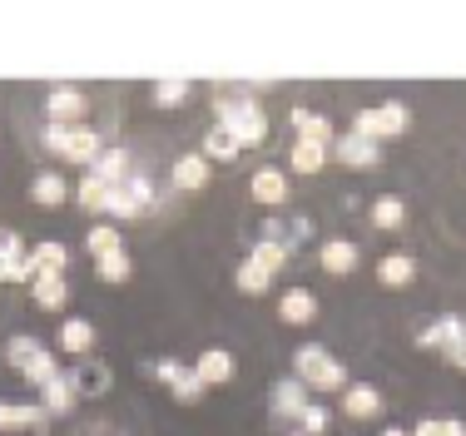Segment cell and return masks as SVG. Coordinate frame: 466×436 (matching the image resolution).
I'll return each instance as SVG.
<instances>
[{
  "instance_id": "7",
  "label": "cell",
  "mask_w": 466,
  "mask_h": 436,
  "mask_svg": "<svg viewBox=\"0 0 466 436\" xmlns=\"http://www.w3.org/2000/svg\"><path fill=\"white\" fill-rule=\"evenodd\" d=\"M85 115H90V99H85V89H75V85H50V95H46V125H55V129H80Z\"/></svg>"
},
{
  "instance_id": "10",
  "label": "cell",
  "mask_w": 466,
  "mask_h": 436,
  "mask_svg": "<svg viewBox=\"0 0 466 436\" xmlns=\"http://www.w3.org/2000/svg\"><path fill=\"white\" fill-rule=\"evenodd\" d=\"M248 194H253V204H263L268 214H283V204H288V174L279 169V164H263V169H253V178H248Z\"/></svg>"
},
{
  "instance_id": "41",
  "label": "cell",
  "mask_w": 466,
  "mask_h": 436,
  "mask_svg": "<svg viewBox=\"0 0 466 436\" xmlns=\"http://www.w3.org/2000/svg\"><path fill=\"white\" fill-rule=\"evenodd\" d=\"M441 357H447V362L457 367V372H466V338H461V342H451V348L441 352Z\"/></svg>"
},
{
  "instance_id": "42",
  "label": "cell",
  "mask_w": 466,
  "mask_h": 436,
  "mask_svg": "<svg viewBox=\"0 0 466 436\" xmlns=\"http://www.w3.org/2000/svg\"><path fill=\"white\" fill-rule=\"evenodd\" d=\"M85 436H119V431H109V427H90Z\"/></svg>"
},
{
  "instance_id": "5",
  "label": "cell",
  "mask_w": 466,
  "mask_h": 436,
  "mask_svg": "<svg viewBox=\"0 0 466 436\" xmlns=\"http://www.w3.org/2000/svg\"><path fill=\"white\" fill-rule=\"evenodd\" d=\"M149 204H154V184L135 169V174L125 178V184L109 188V208H105V218H109V223H135V218H144V208H149Z\"/></svg>"
},
{
  "instance_id": "15",
  "label": "cell",
  "mask_w": 466,
  "mask_h": 436,
  "mask_svg": "<svg viewBox=\"0 0 466 436\" xmlns=\"http://www.w3.org/2000/svg\"><path fill=\"white\" fill-rule=\"evenodd\" d=\"M30 204L46 208V214L65 208V204H70V178H65L60 169H40L35 178H30Z\"/></svg>"
},
{
  "instance_id": "44",
  "label": "cell",
  "mask_w": 466,
  "mask_h": 436,
  "mask_svg": "<svg viewBox=\"0 0 466 436\" xmlns=\"http://www.w3.org/2000/svg\"><path fill=\"white\" fill-rule=\"evenodd\" d=\"M288 436H303V431H288Z\"/></svg>"
},
{
  "instance_id": "32",
  "label": "cell",
  "mask_w": 466,
  "mask_h": 436,
  "mask_svg": "<svg viewBox=\"0 0 466 436\" xmlns=\"http://www.w3.org/2000/svg\"><path fill=\"white\" fill-rule=\"evenodd\" d=\"M95 273H99V283L119 288V283H129V278H135V259H129L125 248H115V253H105V259H95Z\"/></svg>"
},
{
  "instance_id": "22",
  "label": "cell",
  "mask_w": 466,
  "mask_h": 436,
  "mask_svg": "<svg viewBox=\"0 0 466 436\" xmlns=\"http://www.w3.org/2000/svg\"><path fill=\"white\" fill-rule=\"evenodd\" d=\"M412 278H417V259H412V253H387V259H377V283H382L387 293L412 288Z\"/></svg>"
},
{
  "instance_id": "37",
  "label": "cell",
  "mask_w": 466,
  "mask_h": 436,
  "mask_svg": "<svg viewBox=\"0 0 466 436\" xmlns=\"http://www.w3.org/2000/svg\"><path fill=\"white\" fill-rule=\"evenodd\" d=\"M188 95H194V85H188V80H159V85H154V109H179Z\"/></svg>"
},
{
  "instance_id": "8",
  "label": "cell",
  "mask_w": 466,
  "mask_h": 436,
  "mask_svg": "<svg viewBox=\"0 0 466 436\" xmlns=\"http://www.w3.org/2000/svg\"><path fill=\"white\" fill-rule=\"evenodd\" d=\"M149 372L159 377V382L174 392V401H184V407H198V401H204V392H208V387L194 377V367H184L179 357H159V362H154Z\"/></svg>"
},
{
  "instance_id": "4",
  "label": "cell",
  "mask_w": 466,
  "mask_h": 436,
  "mask_svg": "<svg viewBox=\"0 0 466 436\" xmlns=\"http://www.w3.org/2000/svg\"><path fill=\"white\" fill-rule=\"evenodd\" d=\"M40 144H46L50 154H60L65 164H90L105 154V139L90 129V125H80V129H55V125H46V134H40Z\"/></svg>"
},
{
  "instance_id": "28",
  "label": "cell",
  "mask_w": 466,
  "mask_h": 436,
  "mask_svg": "<svg viewBox=\"0 0 466 436\" xmlns=\"http://www.w3.org/2000/svg\"><path fill=\"white\" fill-rule=\"evenodd\" d=\"M328 159H332V149H323V144H303V139H293L288 169L303 174V178H313V174H323V169H328Z\"/></svg>"
},
{
  "instance_id": "29",
  "label": "cell",
  "mask_w": 466,
  "mask_h": 436,
  "mask_svg": "<svg viewBox=\"0 0 466 436\" xmlns=\"http://www.w3.org/2000/svg\"><path fill=\"white\" fill-rule=\"evenodd\" d=\"M30 268H35V273H65V268H70V248H65L60 238H40L35 248H30Z\"/></svg>"
},
{
  "instance_id": "36",
  "label": "cell",
  "mask_w": 466,
  "mask_h": 436,
  "mask_svg": "<svg viewBox=\"0 0 466 436\" xmlns=\"http://www.w3.org/2000/svg\"><path fill=\"white\" fill-rule=\"evenodd\" d=\"M248 259L258 263L263 273H273V278H279L283 268H288V248H279V243H268V238H258V243L248 248Z\"/></svg>"
},
{
  "instance_id": "43",
  "label": "cell",
  "mask_w": 466,
  "mask_h": 436,
  "mask_svg": "<svg viewBox=\"0 0 466 436\" xmlns=\"http://www.w3.org/2000/svg\"><path fill=\"white\" fill-rule=\"evenodd\" d=\"M377 436H412V431H402V427H387V431H377Z\"/></svg>"
},
{
  "instance_id": "16",
  "label": "cell",
  "mask_w": 466,
  "mask_h": 436,
  "mask_svg": "<svg viewBox=\"0 0 466 436\" xmlns=\"http://www.w3.org/2000/svg\"><path fill=\"white\" fill-rule=\"evenodd\" d=\"M288 125H293V134H298L303 144H323V149H332V144H338V129H332V119L318 115V109H308V105H298L293 115H288Z\"/></svg>"
},
{
  "instance_id": "38",
  "label": "cell",
  "mask_w": 466,
  "mask_h": 436,
  "mask_svg": "<svg viewBox=\"0 0 466 436\" xmlns=\"http://www.w3.org/2000/svg\"><path fill=\"white\" fill-rule=\"evenodd\" d=\"M412 436H466V421L461 417H421Z\"/></svg>"
},
{
  "instance_id": "31",
  "label": "cell",
  "mask_w": 466,
  "mask_h": 436,
  "mask_svg": "<svg viewBox=\"0 0 466 436\" xmlns=\"http://www.w3.org/2000/svg\"><path fill=\"white\" fill-rule=\"evenodd\" d=\"M75 208H85V214H105L109 208V184L95 174H85L80 184H75Z\"/></svg>"
},
{
  "instance_id": "30",
  "label": "cell",
  "mask_w": 466,
  "mask_h": 436,
  "mask_svg": "<svg viewBox=\"0 0 466 436\" xmlns=\"http://www.w3.org/2000/svg\"><path fill=\"white\" fill-rule=\"evenodd\" d=\"M402 223H407V204H402V194H382V198H372V228L397 233Z\"/></svg>"
},
{
  "instance_id": "11",
  "label": "cell",
  "mask_w": 466,
  "mask_h": 436,
  "mask_svg": "<svg viewBox=\"0 0 466 436\" xmlns=\"http://www.w3.org/2000/svg\"><path fill=\"white\" fill-rule=\"evenodd\" d=\"M5 431H35L46 436L50 431V411L40 401H0V436Z\"/></svg>"
},
{
  "instance_id": "6",
  "label": "cell",
  "mask_w": 466,
  "mask_h": 436,
  "mask_svg": "<svg viewBox=\"0 0 466 436\" xmlns=\"http://www.w3.org/2000/svg\"><path fill=\"white\" fill-rule=\"evenodd\" d=\"M65 377H70V387L80 401H99V397L115 392V367L99 362V357H75V362L65 367Z\"/></svg>"
},
{
  "instance_id": "40",
  "label": "cell",
  "mask_w": 466,
  "mask_h": 436,
  "mask_svg": "<svg viewBox=\"0 0 466 436\" xmlns=\"http://www.w3.org/2000/svg\"><path fill=\"white\" fill-rule=\"evenodd\" d=\"M328 421H332V411L323 407V401H308V411L298 417V431H303V436H323Z\"/></svg>"
},
{
  "instance_id": "2",
  "label": "cell",
  "mask_w": 466,
  "mask_h": 436,
  "mask_svg": "<svg viewBox=\"0 0 466 436\" xmlns=\"http://www.w3.org/2000/svg\"><path fill=\"white\" fill-rule=\"evenodd\" d=\"M293 377L313 397L318 392H342V387H348V367H342L328 348H318V342H303V348L293 352Z\"/></svg>"
},
{
  "instance_id": "25",
  "label": "cell",
  "mask_w": 466,
  "mask_h": 436,
  "mask_svg": "<svg viewBox=\"0 0 466 436\" xmlns=\"http://www.w3.org/2000/svg\"><path fill=\"white\" fill-rule=\"evenodd\" d=\"M75 401H80V397H75L70 377H65V367H60V372H55L50 382L40 387V407H46V411H50V421H55V417H70Z\"/></svg>"
},
{
  "instance_id": "12",
  "label": "cell",
  "mask_w": 466,
  "mask_h": 436,
  "mask_svg": "<svg viewBox=\"0 0 466 436\" xmlns=\"http://www.w3.org/2000/svg\"><path fill=\"white\" fill-rule=\"evenodd\" d=\"M387 411V397L372 382H348L342 387V417L348 421H377Z\"/></svg>"
},
{
  "instance_id": "20",
  "label": "cell",
  "mask_w": 466,
  "mask_h": 436,
  "mask_svg": "<svg viewBox=\"0 0 466 436\" xmlns=\"http://www.w3.org/2000/svg\"><path fill=\"white\" fill-rule=\"evenodd\" d=\"M461 338H466V318H461V312H447V318L417 328V348H437V352H447L451 342H461Z\"/></svg>"
},
{
  "instance_id": "24",
  "label": "cell",
  "mask_w": 466,
  "mask_h": 436,
  "mask_svg": "<svg viewBox=\"0 0 466 436\" xmlns=\"http://www.w3.org/2000/svg\"><path fill=\"white\" fill-rule=\"evenodd\" d=\"M90 174H95V178H105V184L115 188V184H125V178L135 174V159H129L125 144H105V154H99V159L90 164Z\"/></svg>"
},
{
  "instance_id": "33",
  "label": "cell",
  "mask_w": 466,
  "mask_h": 436,
  "mask_svg": "<svg viewBox=\"0 0 466 436\" xmlns=\"http://www.w3.org/2000/svg\"><path fill=\"white\" fill-rule=\"evenodd\" d=\"M233 283H238V293H243V298H263V293L273 288V273H263V268L253 263V259H243V263H238V273H233Z\"/></svg>"
},
{
  "instance_id": "1",
  "label": "cell",
  "mask_w": 466,
  "mask_h": 436,
  "mask_svg": "<svg viewBox=\"0 0 466 436\" xmlns=\"http://www.w3.org/2000/svg\"><path fill=\"white\" fill-rule=\"evenodd\" d=\"M258 89L263 85H238V89H218L214 95L218 125H224L243 149H258V144H268V134H273L268 115H263V105H258Z\"/></svg>"
},
{
  "instance_id": "13",
  "label": "cell",
  "mask_w": 466,
  "mask_h": 436,
  "mask_svg": "<svg viewBox=\"0 0 466 436\" xmlns=\"http://www.w3.org/2000/svg\"><path fill=\"white\" fill-rule=\"evenodd\" d=\"M308 401H313V392H308L298 377H279V382L268 387V407H273V417H279V421H298L308 411Z\"/></svg>"
},
{
  "instance_id": "34",
  "label": "cell",
  "mask_w": 466,
  "mask_h": 436,
  "mask_svg": "<svg viewBox=\"0 0 466 436\" xmlns=\"http://www.w3.org/2000/svg\"><path fill=\"white\" fill-rule=\"evenodd\" d=\"M115 248H125L115 223H95V228L85 233V253H90V259H105V253H115Z\"/></svg>"
},
{
  "instance_id": "17",
  "label": "cell",
  "mask_w": 466,
  "mask_h": 436,
  "mask_svg": "<svg viewBox=\"0 0 466 436\" xmlns=\"http://www.w3.org/2000/svg\"><path fill=\"white\" fill-rule=\"evenodd\" d=\"M263 238L293 253L298 243H308V238H313V223H308L303 214H288V218H283V214H268V223H263Z\"/></svg>"
},
{
  "instance_id": "39",
  "label": "cell",
  "mask_w": 466,
  "mask_h": 436,
  "mask_svg": "<svg viewBox=\"0 0 466 436\" xmlns=\"http://www.w3.org/2000/svg\"><path fill=\"white\" fill-rule=\"evenodd\" d=\"M55 372H60V362H55V352H50V348H40V352H35V362H30V367H25V372H20V377H25L30 387H46Z\"/></svg>"
},
{
  "instance_id": "23",
  "label": "cell",
  "mask_w": 466,
  "mask_h": 436,
  "mask_svg": "<svg viewBox=\"0 0 466 436\" xmlns=\"http://www.w3.org/2000/svg\"><path fill=\"white\" fill-rule=\"evenodd\" d=\"M30 298H35L40 312H60L70 303V283H65V273H35L30 278Z\"/></svg>"
},
{
  "instance_id": "3",
  "label": "cell",
  "mask_w": 466,
  "mask_h": 436,
  "mask_svg": "<svg viewBox=\"0 0 466 436\" xmlns=\"http://www.w3.org/2000/svg\"><path fill=\"white\" fill-rule=\"evenodd\" d=\"M407 129H412V109H407L402 99H387V105H372V109H358V115H352V134H362V139H372V144L402 139Z\"/></svg>"
},
{
  "instance_id": "14",
  "label": "cell",
  "mask_w": 466,
  "mask_h": 436,
  "mask_svg": "<svg viewBox=\"0 0 466 436\" xmlns=\"http://www.w3.org/2000/svg\"><path fill=\"white\" fill-rule=\"evenodd\" d=\"M332 159L348 164V169H377L382 164V144L362 139V134H338V144H332Z\"/></svg>"
},
{
  "instance_id": "18",
  "label": "cell",
  "mask_w": 466,
  "mask_h": 436,
  "mask_svg": "<svg viewBox=\"0 0 466 436\" xmlns=\"http://www.w3.org/2000/svg\"><path fill=\"white\" fill-rule=\"evenodd\" d=\"M279 322L283 328H308V322H318L313 288H288V293L279 298Z\"/></svg>"
},
{
  "instance_id": "35",
  "label": "cell",
  "mask_w": 466,
  "mask_h": 436,
  "mask_svg": "<svg viewBox=\"0 0 466 436\" xmlns=\"http://www.w3.org/2000/svg\"><path fill=\"white\" fill-rule=\"evenodd\" d=\"M40 348H46L40 338H30V332H15V338L5 342V362L15 367V372H25V367L35 362V352H40Z\"/></svg>"
},
{
  "instance_id": "19",
  "label": "cell",
  "mask_w": 466,
  "mask_h": 436,
  "mask_svg": "<svg viewBox=\"0 0 466 436\" xmlns=\"http://www.w3.org/2000/svg\"><path fill=\"white\" fill-rule=\"evenodd\" d=\"M233 372H238V362H233L228 348H208L194 357V377L204 387H224V382H233Z\"/></svg>"
},
{
  "instance_id": "26",
  "label": "cell",
  "mask_w": 466,
  "mask_h": 436,
  "mask_svg": "<svg viewBox=\"0 0 466 436\" xmlns=\"http://www.w3.org/2000/svg\"><path fill=\"white\" fill-rule=\"evenodd\" d=\"M95 338H99V332H95L90 318H65L60 322V348L70 352V357H90L95 352Z\"/></svg>"
},
{
  "instance_id": "21",
  "label": "cell",
  "mask_w": 466,
  "mask_h": 436,
  "mask_svg": "<svg viewBox=\"0 0 466 436\" xmlns=\"http://www.w3.org/2000/svg\"><path fill=\"white\" fill-rule=\"evenodd\" d=\"M169 178H174V188H184V194H198V188H208V178H214V164H208L204 154H179Z\"/></svg>"
},
{
  "instance_id": "9",
  "label": "cell",
  "mask_w": 466,
  "mask_h": 436,
  "mask_svg": "<svg viewBox=\"0 0 466 436\" xmlns=\"http://www.w3.org/2000/svg\"><path fill=\"white\" fill-rule=\"evenodd\" d=\"M362 263V248L352 238H342V233H332V238L318 243V268H323L328 278H352Z\"/></svg>"
},
{
  "instance_id": "27",
  "label": "cell",
  "mask_w": 466,
  "mask_h": 436,
  "mask_svg": "<svg viewBox=\"0 0 466 436\" xmlns=\"http://www.w3.org/2000/svg\"><path fill=\"white\" fill-rule=\"evenodd\" d=\"M198 154H204L208 164H238L243 144L233 139V134H228L224 125H208V129H204V149H198Z\"/></svg>"
}]
</instances>
